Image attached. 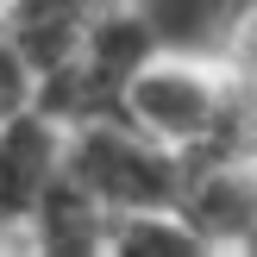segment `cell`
Returning <instances> with one entry per match:
<instances>
[{
    "mask_svg": "<svg viewBox=\"0 0 257 257\" xmlns=\"http://www.w3.org/2000/svg\"><path fill=\"white\" fill-rule=\"evenodd\" d=\"M63 176L119 220L138 207H176L182 201V151L138 132L132 119H88L69 125Z\"/></svg>",
    "mask_w": 257,
    "mask_h": 257,
    "instance_id": "6da1fadb",
    "label": "cell"
},
{
    "mask_svg": "<svg viewBox=\"0 0 257 257\" xmlns=\"http://www.w3.org/2000/svg\"><path fill=\"white\" fill-rule=\"evenodd\" d=\"M157 63V38L145 32L132 0H107L88 32V44L63 63L57 75L38 82V107L63 125L88 119H125V88Z\"/></svg>",
    "mask_w": 257,
    "mask_h": 257,
    "instance_id": "7a4b0ae2",
    "label": "cell"
},
{
    "mask_svg": "<svg viewBox=\"0 0 257 257\" xmlns=\"http://www.w3.org/2000/svg\"><path fill=\"white\" fill-rule=\"evenodd\" d=\"M125 119H132L138 132L176 145V151H195V145H213L220 132L238 125V100L226 94L220 82H207L201 63L157 57L125 88Z\"/></svg>",
    "mask_w": 257,
    "mask_h": 257,
    "instance_id": "3957f363",
    "label": "cell"
},
{
    "mask_svg": "<svg viewBox=\"0 0 257 257\" xmlns=\"http://www.w3.org/2000/svg\"><path fill=\"white\" fill-rule=\"evenodd\" d=\"M63 151H69V125L50 119L44 107H25L19 119L0 125V232L32 226L38 201L63 176Z\"/></svg>",
    "mask_w": 257,
    "mask_h": 257,
    "instance_id": "277c9868",
    "label": "cell"
},
{
    "mask_svg": "<svg viewBox=\"0 0 257 257\" xmlns=\"http://www.w3.org/2000/svg\"><path fill=\"white\" fill-rule=\"evenodd\" d=\"M145 32L157 38V57L176 63H226L245 38V25L257 19V0H132Z\"/></svg>",
    "mask_w": 257,
    "mask_h": 257,
    "instance_id": "5b68a950",
    "label": "cell"
},
{
    "mask_svg": "<svg viewBox=\"0 0 257 257\" xmlns=\"http://www.w3.org/2000/svg\"><path fill=\"white\" fill-rule=\"evenodd\" d=\"M100 7H107V0H7L0 32L25 50V63H32L38 82H44V75H57L63 63L88 44Z\"/></svg>",
    "mask_w": 257,
    "mask_h": 257,
    "instance_id": "8992f818",
    "label": "cell"
},
{
    "mask_svg": "<svg viewBox=\"0 0 257 257\" xmlns=\"http://www.w3.org/2000/svg\"><path fill=\"white\" fill-rule=\"evenodd\" d=\"M32 238L50 257H94V251H113V213L88 188H75L69 176H57L32 213Z\"/></svg>",
    "mask_w": 257,
    "mask_h": 257,
    "instance_id": "52a82bcc",
    "label": "cell"
},
{
    "mask_svg": "<svg viewBox=\"0 0 257 257\" xmlns=\"http://www.w3.org/2000/svg\"><path fill=\"white\" fill-rule=\"evenodd\" d=\"M113 251L119 257H201L213 245L201 238V226L182 207H138L113 220Z\"/></svg>",
    "mask_w": 257,
    "mask_h": 257,
    "instance_id": "ba28073f",
    "label": "cell"
},
{
    "mask_svg": "<svg viewBox=\"0 0 257 257\" xmlns=\"http://www.w3.org/2000/svg\"><path fill=\"white\" fill-rule=\"evenodd\" d=\"M25 107H38V69L25 63V50L0 32V125L19 119Z\"/></svg>",
    "mask_w": 257,
    "mask_h": 257,
    "instance_id": "9c48e42d",
    "label": "cell"
},
{
    "mask_svg": "<svg viewBox=\"0 0 257 257\" xmlns=\"http://www.w3.org/2000/svg\"><path fill=\"white\" fill-rule=\"evenodd\" d=\"M0 19H7V0H0Z\"/></svg>",
    "mask_w": 257,
    "mask_h": 257,
    "instance_id": "30bf717a",
    "label": "cell"
}]
</instances>
